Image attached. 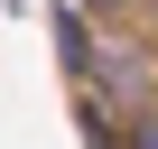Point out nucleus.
I'll return each mask as SVG.
<instances>
[{
	"label": "nucleus",
	"mask_w": 158,
	"mask_h": 149,
	"mask_svg": "<svg viewBox=\"0 0 158 149\" xmlns=\"http://www.w3.org/2000/svg\"><path fill=\"white\" fill-rule=\"evenodd\" d=\"M47 28H56V56H65V74H74V93H102V56H93V19L74 10V0H56V10H47Z\"/></svg>",
	"instance_id": "obj_1"
},
{
	"label": "nucleus",
	"mask_w": 158,
	"mask_h": 149,
	"mask_svg": "<svg viewBox=\"0 0 158 149\" xmlns=\"http://www.w3.org/2000/svg\"><path fill=\"white\" fill-rule=\"evenodd\" d=\"M112 149H158V112H121L112 121Z\"/></svg>",
	"instance_id": "obj_2"
},
{
	"label": "nucleus",
	"mask_w": 158,
	"mask_h": 149,
	"mask_svg": "<svg viewBox=\"0 0 158 149\" xmlns=\"http://www.w3.org/2000/svg\"><path fill=\"white\" fill-rule=\"evenodd\" d=\"M84 19H130V0H74Z\"/></svg>",
	"instance_id": "obj_3"
}]
</instances>
